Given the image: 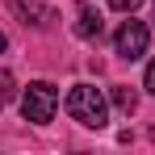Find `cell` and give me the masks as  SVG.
<instances>
[{"label":"cell","instance_id":"277c9868","mask_svg":"<svg viewBox=\"0 0 155 155\" xmlns=\"http://www.w3.org/2000/svg\"><path fill=\"white\" fill-rule=\"evenodd\" d=\"M76 17H80V21H76V34H80V38H101V17L92 13V4H80Z\"/></svg>","mask_w":155,"mask_h":155},{"label":"cell","instance_id":"ba28073f","mask_svg":"<svg viewBox=\"0 0 155 155\" xmlns=\"http://www.w3.org/2000/svg\"><path fill=\"white\" fill-rule=\"evenodd\" d=\"M143 88H147V92L155 97V59L147 63V76H143Z\"/></svg>","mask_w":155,"mask_h":155},{"label":"cell","instance_id":"7a4b0ae2","mask_svg":"<svg viewBox=\"0 0 155 155\" xmlns=\"http://www.w3.org/2000/svg\"><path fill=\"white\" fill-rule=\"evenodd\" d=\"M54 109H59V92H54V84H46V80H34L25 92H21V117L25 122L46 126L54 117Z\"/></svg>","mask_w":155,"mask_h":155},{"label":"cell","instance_id":"5b68a950","mask_svg":"<svg viewBox=\"0 0 155 155\" xmlns=\"http://www.w3.org/2000/svg\"><path fill=\"white\" fill-rule=\"evenodd\" d=\"M113 105H117L122 113H134V109H138V92H134V88H113Z\"/></svg>","mask_w":155,"mask_h":155},{"label":"cell","instance_id":"9c48e42d","mask_svg":"<svg viewBox=\"0 0 155 155\" xmlns=\"http://www.w3.org/2000/svg\"><path fill=\"white\" fill-rule=\"evenodd\" d=\"M4 46H8V42H4V34H0V51H4Z\"/></svg>","mask_w":155,"mask_h":155},{"label":"cell","instance_id":"6da1fadb","mask_svg":"<svg viewBox=\"0 0 155 155\" xmlns=\"http://www.w3.org/2000/svg\"><path fill=\"white\" fill-rule=\"evenodd\" d=\"M67 113L88 130H105V122H109V105H105L101 88H92V84H76L67 92Z\"/></svg>","mask_w":155,"mask_h":155},{"label":"cell","instance_id":"8992f818","mask_svg":"<svg viewBox=\"0 0 155 155\" xmlns=\"http://www.w3.org/2000/svg\"><path fill=\"white\" fill-rule=\"evenodd\" d=\"M8 101H13V76H8V71L0 67V109H4Z\"/></svg>","mask_w":155,"mask_h":155},{"label":"cell","instance_id":"52a82bcc","mask_svg":"<svg viewBox=\"0 0 155 155\" xmlns=\"http://www.w3.org/2000/svg\"><path fill=\"white\" fill-rule=\"evenodd\" d=\"M143 0H109V8H117V13H134Z\"/></svg>","mask_w":155,"mask_h":155},{"label":"cell","instance_id":"3957f363","mask_svg":"<svg viewBox=\"0 0 155 155\" xmlns=\"http://www.w3.org/2000/svg\"><path fill=\"white\" fill-rule=\"evenodd\" d=\"M147 42H151V29L143 25V21H122L117 25V34H113V46H117V54L122 59H138V54H147Z\"/></svg>","mask_w":155,"mask_h":155}]
</instances>
